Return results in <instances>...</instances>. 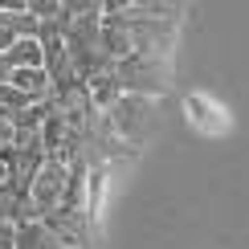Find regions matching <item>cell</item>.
<instances>
[{
    "label": "cell",
    "instance_id": "obj_1",
    "mask_svg": "<svg viewBox=\"0 0 249 249\" xmlns=\"http://www.w3.org/2000/svg\"><path fill=\"white\" fill-rule=\"evenodd\" d=\"M155 102L147 94H123L115 107L107 110V131L110 135H123L131 143H143V135L155 131Z\"/></svg>",
    "mask_w": 249,
    "mask_h": 249
},
{
    "label": "cell",
    "instance_id": "obj_2",
    "mask_svg": "<svg viewBox=\"0 0 249 249\" xmlns=\"http://www.w3.org/2000/svg\"><path fill=\"white\" fill-rule=\"evenodd\" d=\"M66 184H70V163L45 160V168L37 172L33 188H29V213H33V221L57 213L61 204H66Z\"/></svg>",
    "mask_w": 249,
    "mask_h": 249
},
{
    "label": "cell",
    "instance_id": "obj_3",
    "mask_svg": "<svg viewBox=\"0 0 249 249\" xmlns=\"http://www.w3.org/2000/svg\"><path fill=\"white\" fill-rule=\"evenodd\" d=\"M41 225H45V233L49 237H57L61 245H70V249H86L90 245V216L86 213H74V209H57V213H49V216H41Z\"/></svg>",
    "mask_w": 249,
    "mask_h": 249
},
{
    "label": "cell",
    "instance_id": "obj_4",
    "mask_svg": "<svg viewBox=\"0 0 249 249\" xmlns=\"http://www.w3.org/2000/svg\"><path fill=\"white\" fill-rule=\"evenodd\" d=\"M86 94H90V102H94V110H110L127 90H123L115 66H110V70H98L94 78H86Z\"/></svg>",
    "mask_w": 249,
    "mask_h": 249
},
{
    "label": "cell",
    "instance_id": "obj_5",
    "mask_svg": "<svg viewBox=\"0 0 249 249\" xmlns=\"http://www.w3.org/2000/svg\"><path fill=\"white\" fill-rule=\"evenodd\" d=\"M4 57L13 70H45V45H41V37H20Z\"/></svg>",
    "mask_w": 249,
    "mask_h": 249
},
{
    "label": "cell",
    "instance_id": "obj_6",
    "mask_svg": "<svg viewBox=\"0 0 249 249\" xmlns=\"http://www.w3.org/2000/svg\"><path fill=\"white\" fill-rule=\"evenodd\" d=\"M17 249H45V225L41 221H25L17 237Z\"/></svg>",
    "mask_w": 249,
    "mask_h": 249
},
{
    "label": "cell",
    "instance_id": "obj_7",
    "mask_svg": "<svg viewBox=\"0 0 249 249\" xmlns=\"http://www.w3.org/2000/svg\"><path fill=\"white\" fill-rule=\"evenodd\" d=\"M17 237H20V225L0 221V249H17Z\"/></svg>",
    "mask_w": 249,
    "mask_h": 249
},
{
    "label": "cell",
    "instance_id": "obj_8",
    "mask_svg": "<svg viewBox=\"0 0 249 249\" xmlns=\"http://www.w3.org/2000/svg\"><path fill=\"white\" fill-rule=\"evenodd\" d=\"M17 41H20V37L13 33V29H8V25H0V57H4V53H8V49H13V45H17Z\"/></svg>",
    "mask_w": 249,
    "mask_h": 249
},
{
    "label": "cell",
    "instance_id": "obj_9",
    "mask_svg": "<svg viewBox=\"0 0 249 249\" xmlns=\"http://www.w3.org/2000/svg\"><path fill=\"white\" fill-rule=\"evenodd\" d=\"M8 78H13V66H8V57H0V86H8Z\"/></svg>",
    "mask_w": 249,
    "mask_h": 249
},
{
    "label": "cell",
    "instance_id": "obj_10",
    "mask_svg": "<svg viewBox=\"0 0 249 249\" xmlns=\"http://www.w3.org/2000/svg\"><path fill=\"white\" fill-rule=\"evenodd\" d=\"M45 249H70V245H61L57 237H49V233H45Z\"/></svg>",
    "mask_w": 249,
    "mask_h": 249
}]
</instances>
